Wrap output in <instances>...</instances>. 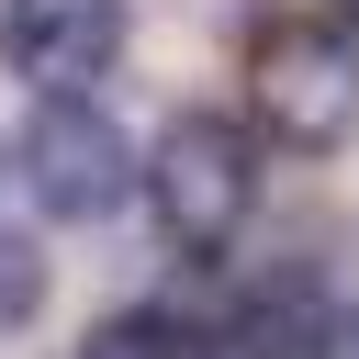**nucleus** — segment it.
Masks as SVG:
<instances>
[{
	"label": "nucleus",
	"instance_id": "2",
	"mask_svg": "<svg viewBox=\"0 0 359 359\" xmlns=\"http://www.w3.org/2000/svg\"><path fill=\"white\" fill-rule=\"evenodd\" d=\"M247 123L269 146H292V157H337L359 135V34L348 22H258Z\"/></svg>",
	"mask_w": 359,
	"mask_h": 359
},
{
	"label": "nucleus",
	"instance_id": "5",
	"mask_svg": "<svg viewBox=\"0 0 359 359\" xmlns=\"http://www.w3.org/2000/svg\"><path fill=\"white\" fill-rule=\"evenodd\" d=\"M213 359H337V303H314V280L280 269L213 325Z\"/></svg>",
	"mask_w": 359,
	"mask_h": 359
},
{
	"label": "nucleus",
	"instance_id": "7",
	"mask_svg": "<svg viewBox=\"0 0 359 359\" xmlns=\"http://www.w3.org/2000/svg\"><path fill=\"white\" fill-rule=\"evenodd\" d=\"M34 314H45V247L0 224V337H11V325H34Z\"/></svg>",
	"mask_w": 359,
	"mask_h": 359
},
{
	"label": "nucleus",
	"instance_id": "3",
	"mask_svg": "<svg viewBox=\"0 0 359 359\" xmlns=\"http://www.w3.org/2000/svg\"><path fill=\"white\" fill-rule=\"evenodd\" d=\"M11 180L45 224H112L146 191V157L101 101H34L22 135H11Z\"/></svg>",
	"mask_w": 359,
	"mask_h": 359
},
{
	"label": "nucleus",
	"instance_id": "1",
	"mask_svg": "<svg viewBox=\"0 0 359 359\" xmlns=\"http://www.w3.org/2000/svg\"><path fill=\"white\" fill-rule=\"evenodd\" d=\"M146 202H157V236L180 258H224L258 213V123H236L213 101H180L146 146Z\"/></svg>",
	"mask_w": 359,
	"mask_h": 359
},
{
	"label": "nucleus",
	"instance_id": "6",
	"mask_svg": "<svg viewBox=\"0 0 359 359\" xmlns=\"http://www.w3.org/2000/svg\"><path fill=\"white\" fill-rule=\"evenodd\" d=\"M79 359H213V325L180 314V303H123L79 337Z\"/></svg>",
	"mask_w": 359,
	"mask_h": 359
},
{
	"label": "nucleus",
	"instance_id": "8",
	"mask_svg": "<svg viewBox=\"0 0 359 359\" xmlns=\"http://www.w3.org/2000/svg\"><path fill=\"white\" fill-rule=\"evenodd\" d=\"M337 359H359V292L337 303Z\"/></svg>",
	"mask_w": 359,
	"mask_h": 359
},
{
	"label": "nucleus",
	"instance_id": "9",
	"mask_svg": "<svg viewBox=\"0 0 359 359\" xmlns=\"http://www.w3.org/2000/svg\"><path fill=\"white\" fill-rule=\"evenodd\" d=\"M325 22H348V34H359V0H337V11H325Z\"/></svg>",
	"mask_w": 359,
	"mask_h": 359
},
{
	"label": "nucleus",
	"instance_id": "4",
	"mask_svg": "<svg viewBox=\"0 0 359 359\" xmlns=\"http://www.w3.org/2000/svg\"><path fill=\"white\" fill-rule=\"evenodd\" d=\"M135 45V0H0V56L34 101H101Z\"/></svg>",
	"mask_w": 359,
	"mask_h": 359
}]
</instances>
